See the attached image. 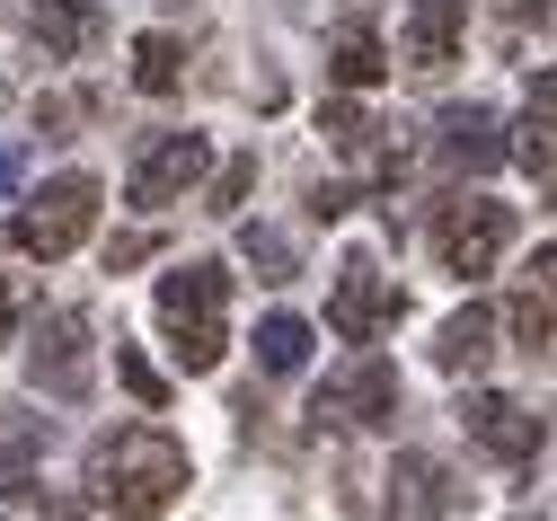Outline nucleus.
I'll use <instances>...</instances> for the list:
<instances>
[{"mask_svg":"<svg viewBox=\"0 0 557 521\" xmlns=\"http://www.w3.org/2000/svg\"><path fill=\"white\" fill-rule=\"evenodd\" d=\"M89 495L115 521H160L186 495V451L160 424H115V433L89 442Z\"/></svg>","mask_w":557,"mask_h":521,"instance_id":"f257e3e1","label":"nucleus"},{"mask_svg":"<svg viewBox=\"0 0 557 521\" xmlns=\"http://www.w3.org/2000/svg\"><path fill=\"white\" fill-rule=\"evenodd\" d=\"M151 310H160V327H169L177 371H213V362L231 353V265H213V257L169 265L160 291H151Z\"/></svg>","mask_w":557,"mask_h":521,"instance_id":"f03ea898","label":"nucleus"},{"mask_svg":"<svg viewBox=\"0 0 557 521\" xmlns=\"http://www.w3.org/2000/svg\"><path fill=\"white\" fill-rule=\"evenodd\" d=\"M98 231V177H81V169H62V177H45L18 212H10V248L18 257H72L81 239Z\"/></svg>","mask_w":557,"mask_h":521,"instance_id":"7ed1b4c3","label":"nucleus"},{"mask_svg":"<svg viewBox=\"0 0 557 521\" xmlns=\"http://www.w3.org/2000/svg\"><path fill=\"white\" fill-rule=\"evenodd\" d=\"M27 381L53 398V407H81L98 389V327L89 310H45L36 336H27Z\"/></svg>","mask_w":557,"mask_h":521,"instance_id":"20e7f679","label":"nucleus"},{"mask_svg":"<svg viewBox=\"0 0 557 521\" xmlns=\"http://www.w3.org/2000/svg\"><path fill=\"white\" fill-rule=\"evenodd\" d=\"M505 248H513V203H496V195H451V203L434 212V257H443V274L478 283V274H496Z\"/></svg>","mask_w":557,"mask_h":521,"instance_id":"39448f33","label":"nucleus"},{"mask_svg":"<svg viewBox=\"0 0 557 521\" xmlns=\"http://www.w3.org/2000/svg\"><path fill=\"white\" fill-rule=\"evenodd\" d=\"M310 415H319V424H355V433L389 424V415H398V362H389V353H372V345H355V353H345L327 381H319Z\"/></svg>","mask_w":557,"mask_h":521,"instance_id":"423d86ee","label":"nucleus"},{"mask_svg":"<svg viewBox=\"0 0 557 521\" xmlns=\"http://www.w3.org/2000/svg\"><path fill=\"white\" fill-rule=\"evenodd\" d=\"M203 169H213V151H203V133H151L143 151H133V169H124V195L143 203V212H169Z\"/></svg>","mask_w":557,"mask_h":521,"instance_id":"0eeeda50","label":"nucleus"},{"mask_svg":"<svg viewBox=\"0 0 557 521\" xmlns=\"http://www.w3.org/2000/svg\"><path fill=\"white\" fill-rule=\"evenodd\" d=\"M398 310H407V301H398V283H389L372 257H345V265H336V291H327V327H336L345 345H372L381 327H398Z\"/></svg>","mask_w":557,"mask_h":521,"instance_id":"6e6552de","label":"nucleus"},{"mask_svg":"<svg viewBox=\"0 0 557 521\" xmlns=\"http://www.w3.org/2000/svg\"><path fill=\"white\" fill-rule=\"evenodd\" d=\"M460 433L478 442L486 460H505V469H522V460L540 451V415L513 407V398H496V389H469V398H460Z\"/></svg>","mask_w":557,"mask_h":521,"instance_id":"1a4fd4ad","label":"nucleus"},{"mask_svg":"<svg viewBox=\"0 0 557 521\" xmlns=\"http://www.w3.org/2000/svg\"><path fill=\"white\" fill-rule=\"evenodd\" d=\"M381 504H389V521H451V512H460V486H451V469H443L434 451H398Z\"/></svg>","mask_w":557,"mask_h":521,"instance_id":"9d476101","label":"nucleus"},{"mask_svg":"<svg viewBox=\"0 0 557 521\" xmlns=\"http://www.w3.org/2000/svg\"><path fill=\"white\" fill-rule=\"evenodd\" d=\"M505 124L486 115V107H451L443 124H434V160L443 169H460V177H486V169H505Z\"/></svg>","mask_w":557,"mask_h":521,"instance_id":"9b49d317","label":"nucleus"},{"mask_svg":"<svg viewBox=\"0 0 557 521\" xmlns=\"http://www.w3.org/2000/svg\"><path fill=\"white\" fill-rule=\"evenodd\" d=\"M460 27H469V0H416L407 10V36H398V53H407V71H451L460 62Z\"/></svg>","mask_w":557,"mask_h":521,"instance_id":"f8f14e48","label":"nucleus"},{"mask_svg":"<svg viewBox=\"0 0 557 521\" xmlns=\"http://www.w3.org/2000/svg\"><path fill=\"white\" fill-rule=\"evenodd\" d=\"M496 310H486V301H469V310H451L443 327H434V362L451 371V381H469V371H486V353H496Z\"/></svg>","mask_w":557,"mask_h":521,"instance_id":"ddd939ff","label":"nucleus"},{"mask_svg":"<svg viewBox=\"0 0 557 521\" xmlns=\"http://www.w3.org/2000/svg\"><path fill=\"white\" fill-rule=\"evenodd\" d=\"M505 327H513L522 345H557V239L531 257V274H522V291H513Z\"/></svg>","mask_w":557,"mask_h":521,"instance_id":"4468645a","label":"nucleus"},{"mask_svg":"<svg viewBox=\"0 0 557 521\" xmlns=\"http://www.w3.org/2000/svg\"><path fill=\"white\" fill-rule=\"evenodd\" d=\"M36 460H45V415H27V407H0V495H27Z\"/></svg>","mask_w":557,"mask_h":521,"instance_id":"2eb2a0df","label":"nucleus"},{"mask_svg":"<svg viewBox=\"0 0 557 521\" xmlns=\"http://www.w3.org/2000/svg\"><path fill=\"white\" fill-rule=\"evenodd\" d=\"M36 36H45V53H89L98 45V0H36Z\"/></svg>","mask_w":557,"mask_h":521,"instance_id":"dca6fc26","label":"nucleus"},{"mask_svg":"<svg viewBox=\"0 0 557 521\" xmlns=\"http://www.w3.org/2000/svg\"><path fill=\"white\" fill-rule=\"evenodd\" d=\"M186 80V45L169 36V27H143V36H133V89H143V98H169Z\"/></svg>","mask_w":557,"mask_h":521,"instance_id":"f3484780","label":"nucleus"},{"mask_svg":"<svg viewBox=\"0 0 557 521\" xmlns=\"http://www.w3.org/2000/svg\"><path fill=\"white\" fill-rule=\"evenodd\" d=\"M381 71H389V53H381L372 27H345V36L327 45V80H336V89H381Z\"/></svg>","mask_w":557,"mask_h":521,"instance_id":"a211bd4d","label":"nucleus"},{"mask_svg":"<svg viewBox=\"0 0 557 521\" xmlns=\"http://www.w3.org/2000/svg\"><path fill=\"white\" fill-rule=\"evenodd\" d=\"M301 362H310V319H293V310H274V319L257 327V371H274V381H293Z\"/></svg>","mask_w":557,"mask_h":521,"instance_id":"6ab92c4d","label":"nucleus"},{"mask_svg":"<svg viewBox=\"0 0 557 521\" xmlns=\"http://www.w3.org/2000/svg\"><path fill=\"white\" fill-rule=\"evenodd\" d=\"M319 133L336 141L345 160H363L372 141H381V124H372V107H355V89H345V98H327V107H319Z\"/></svg>","mask_w":557,"mask_h":521,"instance_id":"aec40b11","label":"nucleus"},{"mask_svg":"<svg viewBox=\"0 0 557 521\" xmlns=\"http://www.w3.org/2000/svg\"><path fill=\"white\" fill-rule=\"evenodd\" d=\"M239 257H248L265 283H293V239H284V231H265V221H248V231H239Z\"/></svg>","mask_w":557,"mask_h":521,"instance_id":"412c9836","label":"nucleus"},{"mask_svg":"<svg viewBox=\"0 0 557 521\" xmlns=\"http://www.w3.org/2000/svg\"><path fill=\"white\" fill-rule=\"evenodd\" d=\"M248 195H257V151H239V160H222V169H213V195H203V212H222V221H231Z\"/></svg>","mask_w":557,"mask_h":521,"instance_id":"4be33fe9","label":"nucleus"},{"mask_svg":"<svg viewBox=\"0 0 557 521\" xmlns=\"http://www.w3.org/2000/svg\"><path fill=\"white\" fill-rule=\"evenodd\" d=\"M115 381H124L133 398H143V407H169V381H160V371H151L143 353H133V345H115Z\"/></svg>","mask_w":557,"mask_h":521,"instance_id":"5701e85b","label":"nucleus"},{"mask_svg":"<svg viewBox=\"0 0 557 521\" xmlns=\"http://www.w3.org/2000/svg\"><path fill=\"white\" fill-rule=\"evenodd\" d=\"M496 27H513V36L540 27V36H548V27H557V0H496Z\"/></svg>","mask_w":557,"mask_h":521,"instance_id":"b1692460","label":"nucleus"},{"mask_svg":"<svg viewBox=\"0 0 557 521\" xmlns=\"http://www.w3.org/2000/svg\"><path fill=\"white\" fill-rule=\"evenodd\" d=\"M355 212V186H310V221H345Z\"/></svg>","mask_w":557,"mask_h":521,"instance_id":"393cba45","label":"nucleus"},{"mask_svg":"<svg viewBox=\"0 0 557 521\" xmlns=\"http://www.w3.org/2000/svg\"><path fill=\"white\" fill-rule=\"evenodd\" d=\"M143 257H151V231H133V239H115V248H107V274H124V265H143Z\"/></svg>","mask_w":557,"mask_h":521,"instance_id":"a878e982","label":"nucleus"},{"mask_svg":"<svg viewBox=\"0 0 557 521\" xmlns=\"http://www.w3.org/2000/svg\"><path fill=\"white\" fill-rule=\"evenodd\" d=\"M89 504H98V495H45V521H98Z\"/></svg>","mask_w":557,"mask_h":521,"instance_id":"bb28decb","label":"nucleus"},{"mask_svg":"<svg viewBox=\"0 0 557 521\" xmlns=\"http://www.w3.org/2000/svg\"><path fill=\"white\" fill-rule=\"evenodd\" d=\"M18 186H27V151H0V203H10Z\"/></svg>","mask_w":557,"mask_h":521,"instance_id":"cd10ccee","label":"nucleus"},{"mask_svg":"<svg viewBox=\"0 0 557 521\" xmlns=\"http://www.w3.org/2000/svg\"><path fill=\"white\" fill-rule=\"evenodd\" d=\"M10 327H18V291L0 283V345H10Z\"/></svg>","mask_w":557,"mask_h":521,"instance_id":"c85d7f7f","label":"nucleus"}]
</instances>
